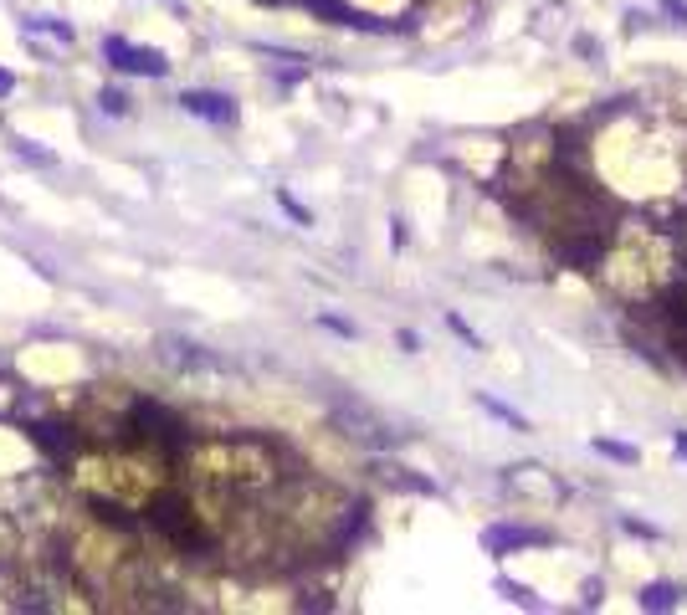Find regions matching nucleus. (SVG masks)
<instances>
[{"label": "nucleus", "instance_id": "obj_7", "mask_svg": "<svg viewBox=\"0 0 687 615\" xmlns=\"http://www.w3.org/2000/svg\"><path fill=\"white\" fill-rule=\"evenodd\" d=\"M103 103H108V113H128V98L124 93H103Z\"/></svg>", "mask_w": 687, "mask_h": 615}, {"label": "nucleus", "instance_id": "obj_5", "mask_svg": "<svg viewBox=\"0 0 687 615\" xmlns=\"http://www.w3.org/2000/svg\"><path fill=\"white\" fill-rule=\"evenodd\" d=\"M595 452H606L610 461H636V446H616V442H595Z\"/></svg>", "mask_w": 687, "mask_h": 615}, {"label": "nucleus", "instance_id": "obj_6", "mask_svg": "<svg viewBox=\"0 0 687 615\" xmlns=\"http://www.w3.org/2000/svg\"><path fill=\"white\" fill-rule=\"evenodd\" d=\"M482 405L493 410L497 421H508V426H518V431H524V426H528V421H524V415H518V410H508V405H497V400H482Z\"/></svg>", "mask_w": 687, "mask_h": 615}, {"label": "nucleus", "instance_id": "obj_1", "mask_svg": "<svg viewBox=\"0 0 687 615\" xmlns=\"http://www.w3.org/2000/svg\"><path fill=\"white\" fill-rule=\"evenodd\" d=\"M108 57L124 67V72H149V78H160V72H164L160 51H134V47H124L118 36H108Z\"/></svg>", "mask_w": 687, "mask_h": 615}, {"label": "nucleus", "instance_id": "obj_2", "mask_svg": "<svg viewBox=\"0 0 687 615\" xmlns=\"http://www.w3.org/2000/svg\"><path fill=\"white\" fill-rule=\"evenodd\" d=\"M190 113H200V118H216V124H237V108H231V98L226 93H185L180 98Z\"/></svg>", "mask_w": 687, "mask_h": 615}, {"label": "nucleus", "instance_id": "obj_4", "mask_svg": "<svg viewBox=\"0 0 687 615\" xmlns=\"http://www.w3.org/2000/svg\"><path fill=\"white\" fill-rule=\"evenodd\" d=\"M641 605H646V610H667V605H677V584H646Z\"/></svg>", "mask_w": 687, "mask_h": 615}, {"label": "nucleus", "instance_id": "obj_3", "mask_svg": "<svg viewBox=\"0 0 687 615\" xmlns=\"http://www.w3.org/2000/svg\"><path fill=\"white\" fill-rule=\"evenodd\" d=\"M482 544L493 554H503V549H524V544H543V534H534V528H493Z\"/></svg>", "mask_w": 687, "mask_h": 615}, {"label": "nucleus", "instance_id": "obj_8", "mask_svg": "<svg viewBox=\"0 0 687 615\" xmlns=\"http://www.w3.org/2000/svg\"><path fill=\"white\" fill-rule=\"evenodd\" d=\"M5 88H11V78H5V72H0V93H5Z\"/></svg>", "mask_w": 687, "mask_h": 615}]
</instances>
